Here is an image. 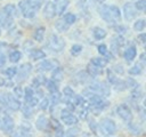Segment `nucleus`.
Masks as SVG:
<instances>
[{"label":"nucleus","instance_id":"1","mask_svg":"<svg viewBox=\"0 0 146 137\" xmlns=\"http://www.w3.org/2000/svg\"><path fill=\"white\" fill-rule=\"evenodd\" d=\"M83 97L89 102L90 107H92L95 110H98V111H103L108 105V103L102 96H99V95H97V94H95L92 91L86 90L83 92Z\"/></svg>","mask_w":146,"mask_h":137},{"label":"nucleus","instance_id":"2","mask_svg":"<svg viewBox=\"0 0 146 137\" xmlns=\"http://www.w3.org/2000/svg\"><path fill=\"white\" fill-rule=\"evenodd\" d=\"M18 9L25 18L32 19L35 17V15L40 8L35 3H33L31 0H21L18 3Z\"/></svg>","mask_w":146,"mask_h":137},{"label":"nucleus","instance_id":"3","mask_svg":"<svg viewBox=\"0 0 146 137\" xmlns=\"http://www.w3.org/2000/svg\"><path fill=\"white\" fill-rule=\"evenodd\" d=\"M0 104L2 106H5L6 108L11 110V111H18L21 108L19 99L9 92H5L0 96Z\"/></svg>","mask_w":146,"mask_h":137},{"label":"nucleus","instance_id":"4","mask_svg":"<svg viewBox=\"0 0 146 137\" xmlns=\"http://www.w3.org/2000/svg\"><path fill=\"white\" fill-rule=\"evenodd\" d=\"M98 129H99V131H100L103 135H105V136H112V135H114V134L117 131L116 123H115L113 120L107 119V118L103 119V120L99 122Z\"/></svg>","mask_w":146,"mask_h":137},{"label":"nucleus","instance_id":"5","mask_svg":"<svg viewBox=\"0 0 146 137\" xmlns=\"http://www.w3.org/2000/svg\"><path fill=\"white\" fill-rule=\"evenodd\" d=\"M88 88H89L90 91H92V92H95V94H97L99 96H103V97H107L111 94L108 86L106 83H104V82H98V81L92 82L91 84H89Z\"/></svg>","mask_w":146,"mask_h":137},{"label":"nucleus","instance_id":"6","mask_svg":"<svg viewBox=\"0 0 146 137\" xmlns=\"http://www.w3.org/2000/svg\"><path fill=\"white\" fill-rule=\"evenodd\" d=\"M15 128V122L11 116L8 114H3L0 116V130L6 134H11Z\"/></svg>","mask_w":146,"mask_h":137},{"label":"nucleus","instance_id":"7","mask_svg":"<svg viewBox=\"0 0 146 137\" xmlns=\"http://www.w3.org/2000/svg\"><path fill=\"white\" fill-rule=\"evenodd\" d=\"M23 96H24V99H25L26 105H29V106H31V107L35 106V105L39 103V97L36 96L35 91H34L32 88H30V87H26V88L24 89Z\"/></svg>","mask_w":146,"mask_h":137},{"label":"nucleus","instance_id":"8","mask_svg":"<svg viewBox=\"0 0 146 137\" xmlns=\"http://www.w3.org/2000/svg\"><path fill=\"white\" fill-rule=\"evenodd\" d=\"M60 120L66 126H74L79 121V119L72 113V111H70L67 108H64L60 111Z\"/></svg>","mask_w":146,"mask_h":137},{"label":"nucleus","instance_id":"9","mask_svg":"<svg viewBox=\"0 0 146 137\" xmlns=\"http://www.w3.org/2000/svg\"><path fill=\"white\" fill-rule=\"evenodd\" d=\"M49 46L50 48L54 50V51H62L64 48H65V41L63 38L56 35V34H52L50 37V40H49Z\"/></svg>","mask_w":146,"mask_h":137},{"label":"nucleus","instance_id":"10","mask_svg":"<svg viewBox=\"0 0 146 137\" xmlns=\"http://www.w3.org/2000/svg\"><path fill=\"white\" fill-rule=\"evenodd\" d=\"M116 114L124 121H131L132 119V112L130 107L125 104H120L116 107Z\"/></svg>","mask_w":146,"mask_h":137},{"label":"nucleus","instance_id":"11","mask_svg":"<svg viewBox=\"0 0 146 137\" xmlns=\"http://www.w3.org/2000/svg\"><path fill=\"white\" fill-rule=\"evenodd\" d=\"M31 71H32V65L30 63H24L17 68V74L16 75H18V78L23 80V79H26L30 75Z\"/></svg>","mask_w":146,"mask_h":137},{"label":"nucleus","instance_id":"12","mask_svg":"<svg viewBox=\"0 0 146 137\" xmlns=\"http://www.w3.org/2000/svg\"><path fill=\"white\" fill-rule=\"evenodd\" d=\"M99 15L102 16V18L105 21V22H107V23H114L115 21H114V18H113V16H112V14H111V11H110V7H108V5H103L100 8H99Z\"/></svg>","mask_w":146,"mask_h":137},{"label":"nucleus","instance_id":"13","mask_svg":"<svg viewBox=\"0 0 146 137\" xmlns=\"http://www.w3.org/2000/svg\"><path fill=\"white\" fill-rule=\"evenodd\" d=\"M56 15V7L52 1H47L43 7V16L46 18H52Z\"/></svg>","mask_w":146,"mask_h":137},{"label":"nucleus","instance_id":"14","mask_svg":"<svg viewBox=\"0 0 146 137\" xmlns=\"http://www.w3.org/2000/svg\"><path fill=\"white\" fill-rule=\"evenodd\" d=\"M56 61H54V59H46V61H42L40 64H39V66H38V68L40 70V71H42V72H48V71H52L55 67H56Z\"/></svg>","mask_w":146,"mask_h":137},{"label":"nucleus","instance_id":"15","mask_svg":"<svg viewBox=\"0 0 146 137\" xmlns=\"http://www.w3.org/2000/svg\"><path fill=\"white\" fill-rule=\"evenodd\" d=\"M136 8H135V5H132L131 2H128L124 5L123 7V14H124V17L127 19H131L136 16Z\"/></svg>","mask_w":146,"mask_h":137},{"label":"nucleus","instance_id":"16","mask_svg":"<svg viewBox=\"0 0 146 137\" xmlns=\"http://www.w3.org/2000/svg\"><path fill=\"white\" fill-rule=\"evenodd\" d=\"M14 23V17L5 14L3 11L0 13V25L2 27H6V29H9Z\"/></svg>","mask_w":146,"mask_h":137},{"label":"nucleus","instance_id":"17","mask_svg":"<svg viewBox=\"0 0 146 137\" xmlns=\"http://www.w3.org/2000/svg\"><path fill=\"white\" fill-rule=\"evenodd\" d=\"M136 56H137V49H136L135 46L128 47V48L124 50V53H123V57H124V59H125L127 62L133 61V59L136 58Z\"/></svg>","mask_w":146,"mask_h":137},{"label":"nucleus","instance_id":"18","mask_svg":"<svg viewBox=\"0 0 146 137\" xmlns=\"http://www.w3.org/2000/svg\"><path fill=\"white\" fill-rule=\"evenodd\" d=\"M123 43H124V40L120 35H117L114 39H112V49H113V51L114 53H119L121 47L123 46Z\"/></svg>","mask_w":146,"mask_h":137},{"label":"nucleus","instance_id":"19","mask_svg":"<svg viewBox=\"0 0 146 137\" xmlns=\"http://www.w3.org/2000/svg\"><path fill=\"white\" fill-rule=\"evenodd\" d=\"M107 63H108V61L104 57H94V58L90 59V64L94 65V66H97L99 68L105 67L107 65Z\"/></svg>","mask_w":146,"mask_h":137},{"label":"nucleus","instance_id":"20","mask_svg":"<svg viewBox=\"0 0 146 137\" xmlns=\"http://www.w3.org/2000/svg\"><path fill=\"white\" fill-rule=\"evenodd\" d=\"M30 57L33 61H40V59H43L46 57V53L43 50H41V49L35 48V49H32L30 51Z\"/></svg>","mask_w":146,"mask_h":137},{"label":"nucleus","instance_id":"21","mask_svg":"<svg viewBox=\"0 0 146 137\" xmlns=\"http://www.w3.org/2000/svg\"><path fill=\"white\" fill-rule=\"evenodd\" d=\"M63 79V68L60 66H57L52 70V73H51V80L59 83Z\"/></svg>","mask_w":146,"mask_h":137},{"label":"nucleus","instance_id":"22","mask_svg":"<svg viewBox=\"0 0 146 137\" xmlns=\"http://www.w3.org/2000/svg\"><path fill=\"white\" fill-rule=\"evenodd\" d=\"M48 127V119L44 115H40L35 121V128L38 130H44Z\"/></svg>","mask_w":146,"mask_h":137},{"label":"nucleus","instance_id":"23","mask_svg":"<svg viewBox=\"0 0 146 137\" xmlns=\"http://www.w3.org/2000/svg\"><path fill=\"white\" fill-rule=\"evenodd\" d=\"M70 5L68 0H58L57 3H55L56 7V14L57 15H62L64 13V10L67 8V6Z\"/></svg>","mask_w":146,"mask_h":137},{"label":"nucleus","instance_id":"24","mask_svg":"<svg viewBox=\"0 0 146 137\" xmlns=\"http://www.w3.org/2000/svg\"><path fill=\"white\" fill-rule=\"evenodd\" d=\"M44 34H46V27L40 26V27H38V29L34 31V33H33V39H34L35 41H38V42H41V41L44 39Z\"/></svg>","mask_w":146,"mask_h":137},{"label":"nucleus","instance_id":"25","mask_svg":"<svg viewBox=\"0 0 146 137\" xmlns=\"http://www.w3.org/2000/svg\"><path fill=\"white\" fill-rule=\"evenodd\" d=\"M106 34H107L106 31H105L104 29H102V27L96 26V27L92 30V35H94L95 40H103V39H105Z\"/></svg>","mask_w":146,"mask_h":137},{"label":"nucleus","instance_id":"26","mask_svg":"<svg viewBox=\"0 0 146 137\" xmlns=\"http://www.w3.org/2000/svg\"><path fill=\"white\" fill-rule=\"evenodd\" d=\"M47 81H48V79L44 75H39V76H36L32 80V86L38 89L40 86H46Z\"/></svg>","mask_w":146,"mask_h":137},{"label":"nucleus","instance_id":"27","mask_svg":"<svg viewBox=\"0 0 146 137\" xmlns=\"http://www.w3.org/2000/svg\"><path fill=\"white\" fill-rule=\"evenodd\" d=\"M2 11H3L5 14H7V15L14 17V16H16V14H17V7H16L15 5H13V3H9V5H6V6L3 7Z\"/></svg>","mask_w":146,"mask_h":137},{"label":"nucleus","instance_id":"28","mask_svg":"<svg viewBox=\"0 0 146 137\" xmlns=\"http://www.w3.org/2000/svg\"><path fill=\"white\" fill-rule=\"evenodd\" d=\"M8 58H9V61L11 63H18L21 61V58H22V53L19 50H13V51L9 53Z\"/></svg>","mask_w":146,"mask_h":137},{"label":"nucleus","instance_id":"29","mask_svg":"<svg viewBox=\"0 0 146 137\" xmlns=\"http://www.w3.org/2000/svg\"><path fill=\"white\" fill-rule=\"evenodd\" d=\"M67 25H72V24H74L75 22H76V16H75V14H73V13H66L64 16H63V18H62Z\"/></svg>","mask_w":146,"mask_h":137},{"label":"nucleus","instance_id":"30","mask_svg":"<svg viewBox=\"0 0 146 137\" xmlns=\"http://www.w3.org/2000/svg\"><path fill=\"white\" fill-rule=\"evenodd\" d=\"M87 71H88V73H89L91 76H97V75H100V74L103 73V68H99V67L94 66V65H91V64L88 65Z\"/></svg>","mask_w":146,"mask_h":137},{"label":"nucleus","instance_id":"31","mask_svg":"<svg viewBox=\"0 0 146 137\" xmlns=\"http://www.w3.org/2000/svg\"><path fill=\"white\" fill-rule=\"evenodd\" d=\"M113 88H114L116 91H124V90L128 88V83H127V81H124V80L117 79V81L113 84Z\"/></svg>","mask_w":146,"mask_h":137},{"label":"nucleus","instance_id":"32","mask_svg":"<svg viewBox=\"0 0 146 137\" xmlns=\"http://www.w3.org/2000/svg\"><path fill=\"white\" fill-rule=\"evenodd\" d=\"M108 7H110V11H111V14H112L114 21H115V22L119 21V19L121 18V11H120L119 7H116V6H114V5H111V6H108Z\"/></svg>","mask_w":146,"mask_h":137},{"label":"nucleus","instance_id":"33","mask_svg":"<svg viewBox=\"0 0 146 137\" xmlns=\"http://www.w3.org/2000/svg\"><path fill=\"white\" fill-rule=\"evenodd\" d=\"M145 27H146V22H145V19H143V18L137 19V21L133 23V30H135V31L141 32V31H144Z\"/></svg>","mask_w":146,"mask_h":137},{"label":"nucleus","instance_id":"34","mask_svg":"<svg viewBox=\"0 0 146 137\" xmlns=\"http://www.w3.org/2000/svg\"><path fill=\"white\" fill-rule=\"evenodd\" d=\"M128 73H129L130 75H140V74L143 73V65H140V64L133 65L131 68H129Z\"/></svg>","mask_w":146,"mask_h":137},{"label":"nucleus","instance_id":"35","mask_svg":"<svg viewBox=\"0 0 146 137\" xmlns=\"http://www.w3.org/2000/svg\"><path fill=\"white\" fill-rule=\"evenodd\" d=\"M3 74H5L7 78L11 79V78L16 76V74H17V67H15V66H9V67H7V68L3 71Z\"/></svg>","mask_w":146,"mask_h":137},{"label":"nucleus","instance_id":"36","mask_svg":"<svg viewBox=\"0 0 146 137\" xmlns=\"http://www.w3.org/2000/svg\"><path fill=\"white\" fill-rule=\"evenodd\" d=\"M46 87H47V89L50 91V94H51V92H56V91H58V83L55 82V81H52L51 79L47 81Z\"/></svg>","mask_w":146,"mask_h":137},{"label":"nucleus","instance_id":"37","mask_svg":"<svg viewBox=\"0 0 146 137\" xmlns=\"http://www.w3.org/2000/svg\"><path fill=\"white\" fill-rule=\"evenodd\" d=\"M63 95H64V98H66V99H72L75 94H74V90H73L71 87L66 86V87H64V89H63Z\"/></svg>","mask_w":146,"mask_h":137},{"label":"nucleus","instance_id":"38","mask_svg":"<svg viewBox=\"0 0 146 137\" xmlns=\"http://www.w3.org/2000/svg\"><path fill=\"white\" fill-rule=\"evenodd\" d=\"M49 102H51L54 105H57L59 102H62V96H60L59 91H56V92H51Z\"/></svg>","mask_w":146,"mask_h":137},{"label":"nucleus","instance_id":"39","mask_svg":"<svg viewBox=\"0 0 146 137\" xmlns=\"http://www.w3.org/2000/svg\"><path fill=\"white\" fill-rule=\"evenodd\" d=\"M68 26H70V25H67L63 19H59V21L56 22V29H57L59 32H65V31H67V30H68Z\"/></svg>","mask_w":146,"mask_h":137},{"label":"nucleus","instance_id":"40","mask_svg":"<svg viewBox=\"0 0 146 137\" xmlns=\"http://www.w3.org/2000/svg\"><path fill=\"white\" fill-rule=\"evenodd\" d=\"M131 96H132L136 100L140 99V98L143 97V90L140 89V87H137V88H136V86H135V89L131 91Z\"/></svg>","mask_w":146,"mask_h":137},{"label":"nucleus","instance_id":"41","mask_svg":"<svg viewBox=\"0 0 146 137\" xmlns=\"http://www.w3.org/2000/svg\"><path fill=\"white\" fill-rule=\"evenodd\" d=\"M82 45H79V43H76V45H73L72 47H71V54L73 55V56H78L81 51H82Z\"/></svg>","mask_w":146,"mask_h":137},{"label":"nucleus","instance_id":"42","mask_svg":"<svg viewBox=\"0 0 146 137\" xmlns=\"http://www.w3.org/2000/svg\"><path fill=\"white\" fill-rule=\"evenodd\" d=\"M117 79H119V78L116 76V74H115L114 72H112V71H110V70L107 71V80H108V82H110L112 86L117 81Z\"/></svg>","mask_w":146,"mask_h":137},{"label":"nucleus","instance_id":"43","mask_svg":"<svg viewBox=\"0 0 146 137\" xmlns=\"http://www.w3.org/2000/svg\"><path fill=\"white\" fill-rule=\"evenodd\" d=\"M49 104H50L49 98H47V97H42V99H41V100H40V103H39V107H40V110L44 111V110H47V108H48Z\"/></svg>","mask_w":146,"mask_h":137},{"label":"nucleus","instance_id":"44","mask_svg":"<svg viewBox=\"0 0 146 137\" xmlns=\"http://www.w3.org/2000/svg\"><path fill=\"white\" fill-rule=\"evenodd\" d=\"M135 8H136V10L144 11L146 9V0H137V2L135 5Z\"/></svg>","mask_w":146,"mask_h":137},{"label":"nucleus","instance_id":"45","mask_svg":"<svg viewBox=\"0 0 146 137\" xmlns=\"http://www.w3.org/2000/svg\"><path fill=\"white\" fill-rule=\"evenodd\" d=\"M97 50H98V53H99L100 55H103V56H107V54H108V49H107V46H106L105 43L98 45V46H97Z\"/></svg>","mask_w":146,"mask_h":137},{"label":"nucleus","instance_id":"46","mask_svg":"<svg viewBox=\"0 0 146 137\" xmlns=\"http://www.w3.org/2000/svg\"><path fill=\"white\" fill-rule=\"evenodd\" d=\"M128 129H129L133 135H140V134H141V128H140V127H138L137 124L131 123V124H129Z\"/></svg>","mask_w":146,"mask_h":137},{"label":"nucleus","instance_id":"47","mask_svg":"<svg viewBox=\"0 0 146 137\" xmlns=\"http://www.w3.org/2000/svg\"><path fill=\"white\" fill-rule=\"evenodd\" d=\"M78 134H79V129L74 127V128L68 129V130L64 134V137H76V136H78Z\"/></svg>","mask_w":146,"mask_h":137},{"label":"nucleus","instance_id":"48","mask_svg":"<svg viewBox=\"0 0 146 137\" xmlns=\"http://www.w3.org/2000/svg\"><path fill=\"white\" fill-rule=\"evenodd\" d=\"M13 137H33L31 132H19V131H16L11 135Z\"/></svg>","mask_w":146,"mask_h":137},{"label":"nucleus","instance_id":"49","mask_svg":"<svg viewBox=\"0 0 146 137\" xmlns=\"http://www.w3.org/2000/svg\"><path fill=\"white\" fill-rule=\"evenodd\" d=\"M23 114H24L26 118H30V116L33 114V111L31 110V106L26 105V106L24 107V110H23Z\"/></svg>","mask_w":146,"mask_h":137},{"label":"nucleus","instance_id":"50","mask_svg":"<svg viewBox=\"0 0 146 137\" xmlns=\"http://www.w3.org/2000/svg\"><path fill=\"white\" fill-rule=\"evenodd\" d=\"M88 113H89V110H87V108H81V111L79 112V118H80V119H87Z\"/></svg>","mask_w":146,"mask_h":137},{"label":"nucleus","instance_id":"51","mask_svg":"<svg viewBox=\"0 0 146 137\" xmlns=\"http://www.w3.org/2000/svg\"><path fill=\"white\" fill-rule=\"evenodd\" d=\"M22 90H23V89H22L21 87H15L14 91H15V95L17 96V98H19V97L23 96V91H22Z\"/></svg>","mask_w":146,"mask_h":137},{"label":"nucleus","instance_id":"52","mask_svg":"<svg viewBox=\"0 0 146 137\" xmlns=\"http://www.w3.org/2000/svg\"><path fill=\"white\" fill-rule=\"evenodd\" d=\"M55 137H64V130L59 127H57V130H56V134H55Z\"/></svg>","mask_w":146,"mask_h":137},{"label":"nucleus","instance_id":"53","mask_svg":"<svg viewBox=\"0 0 146 137\" xmlns=\"http://www.w3.org/2000/svg\"><path fill=\"white\" fill-rule=\"evenodd\" d=\"M5 64H6V56L2 53H0V67L5 66Z\"/></svg>","mask_w":146,"mask_h":137},{"label":"nucleus","instance_id":"54","mask_svg":"<svg viewBox=\"0 0 146 137\" xmlns=\"http://www.w3.org/2000/svg\"><path fill=\"white\" fill-rule=\"evenodd\" d=\"M31 1H32L33 3H35V5H36V6H38V7L40 8V7L42 6V3H43V2L46 1V0H31Z\"/></svg>","mask_w":146,"mask_h":137},{"label":"nucleus","instance_id":"55","mask_svg":"<svg viewBox=\"0 0 146 137\" xmlns=\"http://www.w3.org/2000/svg\"><path fill=\"white\" fill-rule=\"evenodd\" d=\"M138 39H139V40H140V42L144 45V43H145V40H146V35L143 33V34H140V35L138 37Z\"/></svg>","mask_w":146,"mask_h":137},{"label":"nucleus","instance_id":"56","mask_svg":"<svg viewBox=\"0 0 146 137\" xmlns=\"http://www.w3.org/2000/svg\"><path fill=\"white\" fill-rule=\"evenodd\" d=\"M5 84H6V83H5V80L0 78V86H5Z\"/></svg>","mask_w":146,"mask_h":137},{"label":"nucleus","instance_id":"57","mask_svg":"<svg viewBox=\"0 0 146 137\" xmlns=\"http://www.w3.org/2000/svg\"><path fill=\"white\" fill-rule=\"evenodd\" d=\"M99 1H104V0H99Z\"/></svg>","mask_w":146,"mask_h":137},{"label":"nucleus","instance_id":"58","mask_svg":"<svg viewBox=\"0 0 146 137\" xmlns=\"http://www.w3.org/2000/svg\"><path fill=\"white\" fill-rule=\"evenodd\" d=\"M0 33H1V30H0Z\"/></svg>","mask_w":146,"mask_h":137},{"label":"nucleus","instance_id":"59","mask_svg":"<svg viewBox=\"0 0 146 137\" xmlns=\"http://www.w3.org/2000/svg\"><path fill=\"white\" fill-rule=\"evenodd\" d=\"M108 137H110V136H108Z\"/></svg>","mask_w":146,"mask_h":137}]
</instances>
